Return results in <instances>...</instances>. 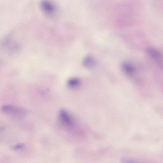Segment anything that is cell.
Listing matches in <instances>:
<instances>
[{
    "mask_svg": "<svg viewBox=\"0 0 163 163\" xmlns=\"http://www.w3.org/2000/svg\"><path fill=\"white\" fill-rule=\"evenodd\" d=\"M42 10L47 15H53L56 11V7L54 4L49 0H42L40 3Z\"/></svg>",
    "mask_w": 163,
    "mask_h": 163,
    "instance_id": "cell-1",
    "label": "cell"
},
{
    "mask_svg": "<svg viewBox=\"0 0 163 163\" xmlns=\"http://www.w3.org/2000/svg\"><path fill=\"white\" fill-rule=\"evenodd\" d=\"M59 118L60 122L65 126L69 128L74 127V123L72 117L65 110H61L60 111Z\"/></svg>",
    "mask_w": 163,
    "mask_h": 163,
    "instance_id": "cell-2",
    "label": "cell"
},
{
    "mask_svg": "<svg viewBox=\"0 0 163 163\" xmlns=\"http://www.w3.org/2000/svg\"><path fill=\"white\" fill-rule=\"evenodd\" d=\"M1 110L4 113L11 114L17 116H23L25 113L23 109L15 107L11 105H3L1 107Z\"/></svg>",
    "mask_w": 163,
    "mask_h": 163,
    "instance_id": "cell-3",
    "label": "cell"
},
{
    "mask_svg": "<svg viewBox=\"0 0 163 163\" xmlns=\"http://www.w3.org/2000/svg\"><path fill=\"white\" fill-rule=\"evenodd\" d=\"M146 51L148 54L155 60L161 67H162L163 59L161 53L155 48H147Z\"/></svg>",
    "mask_w": 163,
    "mask_h": 163,
    "instance_id": "cell-4",
    "label": "cell"
},
{
    "mask_svg": "<svg viewBox=\"0 0 163 163\" xmlns=\"http://www.w3.org/2000/svg\"><path fill=\"white\" fill-rule=\"evenodd\" d=\"M123 71L128 75L133 76L135 72V68L133 65L129 63H123L122 65Z\"/></svg>",
    "mask_w": 163,
    "mask_h": 163,
    "instance_id": "cell-5",
    "label": "cell"
},
{
    "mask_svg": "<svg viewBox=\"0 0 163 163\" xmlns=\"http://www.w3.org/2000/svg\"><path fill=\"white\" fill-rule=\"evenodd\" d=\"M80 84V81L77 78H73L70 79L68 82L69 86L72 88L77 87Z\"/></svg>",
    "mask_w": 163,
    "mask_h": 163,
    "instance_id": "cell-6",
    "label": "cell"
},
{
    "mask_svg": "<svg viewBox=\"0 0 163 163\" xmlns=\"http://www.w3.org/2000/svg\"><path fill=\"white\" fill-rule=\"evenodd\" d=\"M83 63L86 67L90 68L94 64V61L93 58L90 56L86 57L83 61Z\"/></svg>",
    "mask_w": 163,
    "mask_h": 163,
    "instance_id": "cell-7",
    "label": "cell"
},
{
    "mask_svg": "<svg viewBox=\"0 0 163 163\" xmlns=\"http://www.w3.org/2000/svg\"><path fill=\"white\" fill-rule=\"evenodd\" d=\"M25 147V145L23 143L18 144L14 146H12L10 148L12 150L17 151L23 149Z\"/></svg>",
    "mask_w": 163,
    "mask_h": 163,
    "instance_id": "cell-8",
    "label": "cell"
},
{
    "mask_svg": "<svg viewBox=\"0 0 163 163\" xmlns=\"http://www.w3.org/2000/svg\"><path fill=\"white\" fill-rule=\"evenodd\" d=\"M121 161L122 162H132L135 163L137 162H136V161L134 160L133 159H131L130 158H123L122 159Z\"/></svg>",
    "mask_w": 163,
    "mask_h": 163,
    "instance_id": "cell-9",
    "label": "cell"
},
{
    "mask_svg": "<svg viewBox=\"0 0 163 163\" xmlns=\"http://www.w3.org/2000/svg\"><path fill=\"white\" fill-rule=\"evenodd\" d=\"M5 128L3 127H0V132H2L5 130Z\"/></svg>",
    "mask_w": 163,
    "mask_h": 163,
    "instance_id": "cell-10",
    "label": "cell"
}]
</instances>
